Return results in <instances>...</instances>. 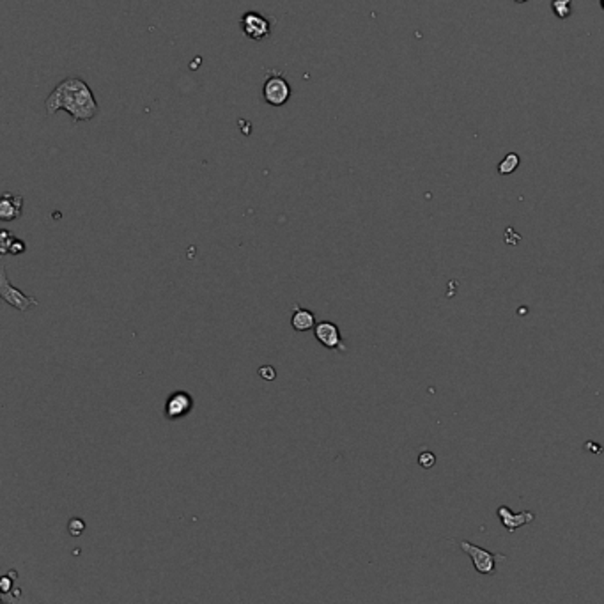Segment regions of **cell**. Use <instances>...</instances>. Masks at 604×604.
Listing matches in <instances>:
<instances>
[{
  "label": "cell",
  "instance_id": "3",
  "mask_svg": "<svg viewBox=\"0 0 604 604\" xmlns=\"http://www.w3.org/2000/svg\"><path fill=\"white\" fill-rule=\"evenodd\" d=\"M264 101L273 107H282L291 98V85L282 75H272L263 85Z\"/></svg>",
  "mask_w": 604,
  "mask_h": 604
},
{
  "label": "cell",
  "instance_id": "14",
  "mask_svg": "<svg viewBox=\"0 0 604 604\" xmlns=\"http://www.w3.org/2000/svg\"><path fill=\"white\" fill-rule=\"evenodd\" d=\"M13 241H15V236H13L9 230L4 229L2 233H0V250H2V253H9Z\"/></svg>",
  "mask_w": 604,
  "mask_h": 604
},
{
  "label": "cell",
  "instance_id": "7",
  "mask_svg": "<svg viewBox=\"0 0 604 604\" xmlns=\"http://www.w3.org/2000/svg\"><path fill=\"white\" fill-rule=\"evenodd\" d=\"M314 335H316V339H318L325 348L332 349V351L346 353V346L344 342H342L341 330H339V326H337L335 323L332 321L319 323V325H316V328H314Z\"/></svg>",
  "mask_w": 604,
  "mask_h": 604
},
{
  "label": "cell",
  "instance_id": "12",
  "mask_svg": "<svg viewBox=\"0 0 604 604\" xmlns=\"http://www.w3.org/2000/svg\"><path fill=\"white\" fill-rule=\"evenodd\" d=\"M551 9L560 20H567L573 13V0H551Z\"/></svg>",
  "mask_w": 604,
  "mask_h": 604
},
{
  "label": "cell",
  "instance_id": "8",
  "mask_svg": "<svg viewBox=\"0 0 604 604\" xmlns=\"http://www.w3.org/2000/svg\"><path fill=\"white\" fill-rule=\"evenodd\" d=\"M496 514H498V517H500L503 528L509 531V533H514L517 528L524 526V524H530L531 521L536 520V514L533 513L523 510V513H520V514H514L513 510L509 509V507H503V505H501V507H498Z\"/></svg>",
  "mask_w": 604,
  "mask_h": 604
},
{
  "label": "cell",
  "instance_id": "17",
  "mask_svg": "<svg viewBox=\"0 0 604 604\" xmlns=\"http://www.w3.org/2000/svg\"><path fill=\"white\" fill-rule=\"evenodd\" d=\"M23 252H25V243H23L22 240H18V237H15L11 249H9V253H13V256H20V253Z\"/></svg>",
  "mask_w": 604,
  "mask_h": 604
},
{
  "label": "cell",
  "instance_id": "4",
  "mask_svg": "<svg viewBox=\"0 0 604 604\" xmlns=\"http://www.w3.org/2000/svg\"><path fill=\"white\" fill-rule=\"evenodd\" d=\"M241 31L252 41H263V39L270 38L272 34V23L268 22L266 16H263L260 13L249 11L241 16Z\"/></svg>",
  "mask_w": 604,
  "mask_h": 604
},
{
  "label": "cell",
  "instance_id": "18",
  "mask_svg": "<svg viewBox=\"0 0 604 604\" xmlns=\"http://www.w3.org/2000/svg\"><path fill=\"white\" fill-rule=\"evenodd\" d=\"M9 589H11V582H9L8 577H4V580H2V592H9Z\"/></svg>",
  "mask_w": 604,
  "mask_h": 604
},
{
  "label": "cell",
  "instance_id": "15",
  "mask_svg": "<svg viewBox=\"0 0 604 604\" xmlns=\"http://www.w3.org/2000/svg\"><path fill=\"white\" fill-rule=\"evenodd\" d=\"M68 530H69V533H71V536L78 537V536H82V533H84L85 523L80 520V517H73V520L69 521Z\"/></svg>",
  "mask_w": 604,
  "mask_h": 604
},
{
  "label": "cell",
  "instance_id": "20",
  "mask_svg": "<svg viewBox=\"0 0 604 604\" xmlns=\"http://www.w3.org/2000/svg\"><path fill=\"white\" fill-rule=\"evenodd\" d=\"M601 8L604 9V0H601Z\"/></svg>",
  "mask_w": 604,
  "mask_h": 604
},
{
  "label": "cell",
  "instance_id": "11",
  "mask_svg": "<svg viewBox=\"0 0 604 604\" xmlns=\"http://www.w3.org/2000/svg\"><path fill=\"white\" fill-rule=\"evenodd\" d=\"M517 167H520V154L509 153L503 160L500 161V163H498V174H501V176H509V174H513Z\"/></svg>",
  "mask_w": 604,
  "mask_h": 604
},
{
  "label": "cell",
  "instance_id": "9",
  "mask_svg": "<svg viewBox=\"0 0 604 604\" xmlns=\"http://www.w3.org/2000/svg\"><path fill=\"white\" fill-rule=\"evenodd\" d=\"M23 213V197L15 191H6L0 199V219L4 222H13Z\"/></svg>",
  "mask_w": 604,
  "mask_h": 604
},
{
  "label": "cell",
  "instance_id": "19",
  "mask_svg": "<svg viewBox=\"0 0 604 604\" xmlns=\"http://www.w3.org/2000/svg\"><path fill=\"white\" fill-rule=\"evenodd\" d=\"M514 2H517V4H523V2H526V0H514Z\"/></svg>",
  "mask_w": 604,
  "mask_h": 604
},
{
  "label": "cell",
  "instance_id": "1",
  "mask_svg": "<svg viewBox=\"0 0 604 604\" xmlns=\"http://www.w3.org/2000/svg\"><path fill=\"white\" fill-rule=\"evenodd\" d=\"M45 108L48 115L57 114L59 110L68 112L75 121H91L100 112L91 87L78 77L64 78L57 84L46 98Z\"/></svg>",
  "mask_w": 604,
  "mask_h": 604
},
{
  "label": "cell",
  "instance_id": "2",
  "mask_svg": "<svg viewBox=\"0 0 604 604\" xmlns=\"http://www.w3.org/2000/svg\"><path fill=\"white\" fill-rule=\"evenodd\" d=\"M459 547L464 551L471 559L475 570L478 574H484V576H489V574L496 573V559H500L501 554H494L491 551L484 550L480 546H475V544L468 543V540H461Z\"/></svg>",
  "mask_w": 604,
  "mask_h": 604
},
{
  "label": "cell",
  "instance_id": "6",
  "mask_svg": "<svg viewBox=\"0 0 604 604\" xmlns=\"http://www.w3.org/2000/svg\"><path fill=\"white\" fill-rule=\"evenodd\" d=\"M0 295H2V298H4L9 305L18 310H29L38 305V300L32 298V296H25L23 293H20L16 287H13L11 283H9L4 268H2V273H0Z\"/></svg>",
  "mask_w": 604,
  "mask_h": 604
},
{
  "label": "cell",
  "instance_id": "13",
  "mask_svg": "<svg viewBox=\"0 0 604 604\" xmlns=\"http://www.w3.org/2000/svg\"><path fill=\"white\" fill-rule=\"evenodd\" d=\"M418 464H420L422 468H425V470H429V468H432L434 464H436V455L429 450L422 452V454L418 455Z\"/></svg>",
  "mask_w": 604,
  "mask_h": 604
},
{
  "label": "cell",
  "instance_id": "16",
  "mask_svg": "<svg viewBox=\"0 0 604 604\" xmlns=\"http://www.w3.org/2000/svg\"><path fill=\"white\" fill-rule=\"evenodd\" d=\"M259 376L263 379H266V381H273V379L277 378V372L275 369L270 367V365H263V367L259 369Z\"/></svg>",
  "mask_w": 604,
  "mask_h": 604
},
{
  "label": "cell",
  "instance_id": "10",
  "mask_svg": "<svg viewBox=\"0 0 604 604\" xmlns=\"http://www.w3.org/2000/svg\"><path fill=\"white\" fill-rule=\"evenodd\" d=\"M291 325L296 332H309V330L316 328V316L310 310L302 309L300 305L293 307V318Z\"/></svg>",
  "mask_w": 604,
  "mask_h": 604
},
{
  "label": "cell",
  "instance_id": "5",
  "mask_svg": "<svg viewBox=\"0 0 604 604\" xmlns=\"http://www.w3.org/2000/svg\"><path fill=\"white\" fill-rule=\"evenodd\" d=\"M193 409V397L184 390H176L168 395L165 402V418L167 420H181L188 417Z\"/></svg>",
  "mask_w": 604,
  "mask_h": 604
}]
</instances>
